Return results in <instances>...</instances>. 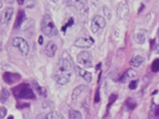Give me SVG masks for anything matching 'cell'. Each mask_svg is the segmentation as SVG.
<instances>
[{
	"mask_svg": "<svg viewBox=\"0 0 159 119\" xmlns=\"http://www.w3.org/2000/svg\"><path fill=\"white\" fill-rule=\"evenodd\" d=\"M46 119H65L60 113L57 111H52L46 115Z\"/></svg>",
	"mask_w": 159,
	"mask_h": 119,
	"instance_id": "e0dca14e",
	"label": "cell"
},
{
	"mask_svg": "<svg viewBox=\"0 0 159 119\" xmlns=\"http://www.w3.org/2000/svg\"><path fill=\"white\" fill-rule=\"evenodd\" d=\"M72 73V66L69 60L61 58L58 60L55 70L54 78L60 85L63 86L70 81Z\"/></svg>",
	"mask_w": 159,
	"mask_h": 119,
	"instance_id": "6da1fadb",
	"label": "cell"
},
{
	"mask_svg": "<svg viewBox=\"0 0 159 119\" xmlns=\"http://www.w3.org/2000/svg\"><path fill=\"white\" fill-rule=\"evenodd\" d=\"M86 86L84 85H80L76 86L73 90L71 94V98L73 100H75L86 89Z\"/></svg>",
	"mask_w": 159,
	"mask_h": 119,
	"instance_id": "9a60e30c",
	"label": "cell"
},
{
	"mask_svg": "<svg viewBox=\"0 0 159 119\" xmlns=\"http://www.w3.org/2000/svg\"><path fill=\"white\" fill-rule=\"evenodd\" d=\"M17 2H18L19 4H22L24 2V1H17Z\"/></svg>",
	"mask_w": 159,
	"mask_h": 119,
	"instance_id": "f546056e",
	"label": "cell"
},
{
	"mask_svg": "<svg viewBox=\"0 0 159 119\" xmlns=\"http://www.w3.org/2000/svg\"><path fill=\"white\" fill-rule=\"evenodd\" d=\"M38 42H39V43L40 45H42V43H43V37H42V35L39 36Z\"/></svg>",
	"mask_w": 159,
	"mask_h": 119,
	"instance_id": "83f0119b",
	"label": "cell"
},
{
	"mask_svg": "<svg viewBox=\"0 0 159 119\" xmlns=\"http://www.w3.org/2000/svg\"><path fill=\"white\" fill-rule=\"evenodd\" d=\"M20 78V76H19L18 74L12 73H5L3 75L4 81L9 84H12L17 82Z\"/></svg>",
	"mask_w": 159,
	"mask_h": 119,
	"instance_id": "8fae6325",
	"label": "cell"
},
{
	"mask_svg": "<svg viewBox=\"0 0 159 119\" xmlns=\"http://www.w3.org/2000/svg\"><path fill=\"white\" fill-rule=\"evenodd\" d=\"M10 96V92L6 89L3 88L1 90V95H0V101L1 103H4L8 99Z\"/></svg>",
	"mask_w": 159,
	"mask_h": 119,
	"instance_id": "ac0fdd59",
	"label": "cell"
},
{
	"mask_svg": "<svg viewBox=\"0 0 159 119\" xmlns=\"http://www.w3.org/2000/svg\"><path fill=\"white\" fill-rule=\"evenodd\" d=\"M77 62L85 68H91L93 66L92 56L87 51H80L76 56Z\"/></svg>",
	"mask_w": 159,
	"mask_h": 119,
	"instance_id": "5b68a950",
	"label": "cell"
},
{
	"mask_svg": "<svg viewBox=\"0 0 159 119\" xmlns=\"http://www.w3.org/2000/svg\"><path fill=\"white\" fill-rule=\"evenodd\" d=\"M12 45L18 48L19 51L23 56H27L29 53V46L24 38L20 37H16L13 38Z\"/></svg>",
	"mask_w": 159,
	"mask_h": 119,
	"instance_id": "277c9868",
	"label": "cell"
},
{
	"mask_svg": "<svg viewBox=\"0 0 159 119\" xmlns=\"http://www.w3.org/2000/svg\"><path fill=\"white\" fill-rule=\"evenodd\" d=\"M137 75V72L132 69H129L124 74L123 77L122 78V81L125 82L127 79H132L136 77Z\"/></svg>",
	"mask_w": 159,
	"mask_h": 119,
	"instance_id": "2e32d148",
	"label": "cell"
},
{
	"mask_svg": "<svg viewBox=\"0 0 159 119\" xmlns=\"http://www.w3.org/2000/svg\"><path fill=\"white\" fill-rule=\"evenodd\" d=\"M57 50V45L53 41H49L45 46V53L50 58L53 57Z\"/></svg>",
	"mask_w": 159,
	"mask_h": 119,
	"instance_id": "30bf717a",
	"label": "cell"
},
{
	"mask_svg": "<svg viewBox=\"0 0 159 119\" xmlns=\"http://www.w3.org/2000/svg\"><path fill=\"white\" fill-rule=\"evenodd\" d=\"M106 24V22L104 17L100 15H96L91 20V30L93 33H97L100 29L104 28Z\"/></svg>",
	"mask_w": 159,
	"mask_h": 119,
	"instance_id": "8992f818",
	"label": "cell"
},
{
	"mask_svg": "<svg viewBox=\"0 0 159 119\" xmlns=\"http://www.w3.org/2000/svg\"><path fill=\"white\" fill-rule=\"evenodd\" d=\"M126 105L128 107V108H129L130 110H133L135 108L136 104H135V101L133 100V99H129L127 101Z\"/></svg>",
	"mask_w": 159,
	"mask_h": 119,
	"instance_id": "7402d4cb",
	"label": "cell"
},
{
	"mask_svg": "<svg viewBox=\"0 0 159 119\" xmlns=\"http://www.w3.org/2000/svg\"><path fill=\"white\" fill-rule=\"evenodd\" d=\"M129 14V7L127 1H122L117 5L116 9V15L120 20L125 19Z\"/></svg>",
	"mask_w": 159,
	"mask_h": 119,
	"instance_id": "52a82bcc",
	"label": "cell"
},
{
	"mask_svg": "<svg viewBox=\"0 0 159 119\" xmlns=\"http://www.w3.org/2000/svg\"><path fill=\"white\" fill-rule=\"evenodd\" d=\"M93 43V41L92 40L86 37H80L75 41L74 45L78 48H89L92 46Z\"/></svg>",
	"mask_w": 159,
	"mask_h": 119,
	"instance_id": "ba28073f",
	"label": "cell"
},
{
	"mask_svg": "<svg viewBox=\"0 0 159 119\" xmlns=\"http://www.w3.org/2000/svg\"><path fill=\"white\" fill-rule=\"evenodd\" d=\"M14 9L12 7H6L1 14V22L2 24L8 23L13 15Z\"/></svg>",
	"mask_w": 159,
	"mask_h": 119,
	"instance_id": "9c48e42d",
	"label": "cell"
},
{
	"mask_svg": "<svg viewBox=\"0 0 159 119\" xmlns=\"http://www.w3.org/2000/svg\"><path fill=\"white\" fill-rule=\"evenodd\" d=\"M25 14L22 9H20L17 12V18L16 22L14 23V27L16 28L20 27L23 23V22L25 20Z\"/></svg>",
	"mask_w": 159,
	"mask_h": 119,
	"instance_id": "5bb4252c",
	"label": "cell"
},
{
	"mask_svg": "<svg viewBox=\"0 0 159 119\" xmlns=\"http://www.w3.org/2000/svg\"><path fill=\"white\" fill-rule=\"evenodd\" d=\"M70 119H83L81 113L76 110H71L69 112Z\"/></svg>",
	"mask_w": 159,
	"mask_h": 119,
	"instance_id": "d6986e66",
	"label": "cell"
},
{
	"mask_svg": "<svg viewBox=\"0 0 159 119\" xmlns=\"http://www.w3.org/2000/svg\"><path fill=\"white\" fill-rule=\"evenodd\" d=\"M41 30L45 35L49 37L55 36L58 33V30L54 22L48 14H45L43 17L41 23Z\"/></svg>",
	"mask_w": 159,
	"mask_h": 119,
	"instance_id": "7a4b0ae2",
	"label": "cell"
},
{
	"mask_svg": "<svg viewBox=\"0 0 159 119\" xmlns=\"http://www.w3.org/2000/svg\"><path fill=\"white\" fill-rule=\"evenodd\" d=\"M7 114V109L2 106L0 107V118L2 119Z\"/></svg>",
	"mask_w": 159,
	"mask_h": 119,
	"instance_id": "cb8c5ba5",
	"label": "cell"
},
{
	"mask_svg": "<svg viewBox=\"0 0 159 119\" xmlns=\"http://www.w3.org/2000/svg\"><path fill=\"white\" fill-rule=\"evenodd\" d=\"M102 9H103L104 14L106 16V17L108 20H111V19L112 17V12H111V9L107 6L104 5L102 7Z\"/></svg>",
	"mask_w": 159,
	"mask_h": 119,
	"instance_id": "44dd1931",
	"label": "cell"
},
{
	"mask_svg": "<svg viewBox=\"0 0 159 119\" xmlns=\"http://www.w3.org/2000/svg\"><path fill=\"white\" fill-rule=\"evenodd\" d=\"M13 94L15 97L20 99H34L35 97L34 94L27 84H20L12 89Z\"/></svg>",
	"mask_w": 159,
	"mask_h": 119,
	"instance_id": "3957f363",
	"label": "cell"
},
{
	"mask_svg": "<svg viewBox=\"0 0 159 119\" xmlns=\"http://www.w3.org/2000/svg\"><path fill=\"white\" fill-rule=\"evenodd\" d=\"M2 6V1H0V8H1Z\"/></svg>",
	"mask_w": 159,
	"mask_h": 119,
	"instance_id": "4dcf8cb0",
	"label": "cell"
},
{
	"mask_svg": "<svg viewBox=\"0 0 159 119\" xmlns=\"http://www.w3.org/2000/svg\"><path fill=\"white\" fill-rule=\"evenodd\" d=\"M155 114L156 115V117L158 118V119H159V107H158L155 112Z\"/></svg>",
	"mask_w": 159,
	"mask_h": 119,
	"instance_id": "4316f807",
	"label": "cell"
},
{
	"mask_svg": "<svg viewBox=\"0 0 159 119\" xmlns=\"http://www.w3.org/2000/svg\"><path fill=\"white\" fill-rule=\"evenodd\" d=\"M152 69L154 72L159 71V59H157L153 62L152 65Z\"/></svg>",
	"mask_w": 159,
	"mask_h": 119,
	"instance_id": "603a6c76",
	"label": "cell"
},
{
	"mask_svg": "<svg viewBox=\"0 0 159 119\" xmlns=\"http://www.w3.org/2000/svg\"><path fill=\"white\" fill-rule=\"evenodd\" d=\"M155 50L157 53H159V29L158 30V33H157V38L155 41Z\"/></svg>",
	"mask_w": 159,
	"mask_h": 119,
	"instance_id": "484cf974",
	"label": "cell"
},
{
	"mask_svg": "<svg viewBox=\"0 0 159 119\" xmlns=\"http://www.w3.org/2000/svg\"><path fill=\"white\" fill-rule=\"evenodd\" d=\"M75 71L77 73V74L80 76L81 77H82L84 80L85 81H86L87 82H90L92 80V74L91 73H89V71L84 70L81 68H80L79 66H75Z\"/></svg>",
	"mask_w": 159,
	"mask_h": 119,
	"instance_id": "7c38bea8",
	"label": "cell"
},
{
	"mask_svg": "<svg viewBox=\"0 0 159 119\" xmlns=\"http://www.w3.org/2000/svg\"><path fill=\"white\" fill-rule=\"evenodd\" d=\"M135 42L139 44H143L145 42V37L142 33H137L134 36Z\"/></svg>",
	"mask_w": 159,
	"mask_h": 119,
	"instance_id": "ffe728a7",
	"label": "cell"
},
{
	"mask_svg": "<svg viewBox=\"0 0 159 119\" xmlns=\"http://www.w3.org/2000/svg\"><path fill=\"white\" fill-rule=\"evenodd\" d=\"M99 100H100V97H99V93H98V92H97V94H96V97H95V99H94V100H95V102H99Z\"/></svg>",
	"mask_w": 159,
	"mask_h": 119,
	"instance_id": "f1b7e54d",
	"label": "cell"
},
{
	"mask_svg": "<svg viewBox=\"0 0 159 119\" xmlns=\"http://www.w3.org/2000/svg\"><path fill=\"white\" fill-rule=\"evenodd\" d=\"M145 61V58L140 55H136L134 56L130 61L131 66L135 68H138L141 66Z\"/></svg>",
	"mask_w": 159,
	"mask_h": 119,
	"instance_id": "4fadbf2b",
	"label": "cell"
},
{
	"mask_svg": "<svg viewBox=\"0 0 159 119\" xmlns=\"http://www.w3.org/2000/svg\"><path fill=\"white\" fill-rule=\"evenodd\" d=\"M137 87V82L136 81H130V82L129 83V87L130 89L131 90H134L136 89V87Z\"/></svg>",
	"mask_w": 159,
	"mask_h": 119,
	"instance_id": "d4e9b609",
	"label": "cell"
}]
</instances>
